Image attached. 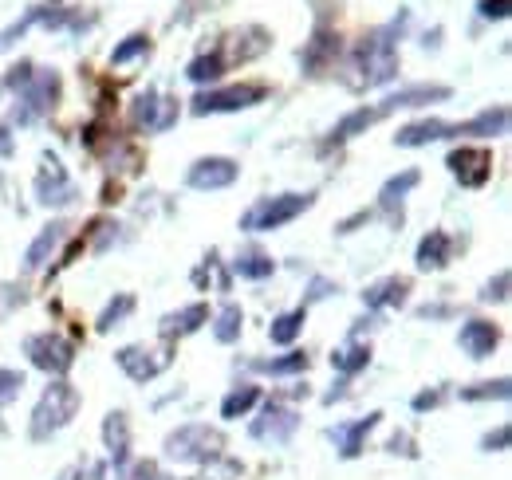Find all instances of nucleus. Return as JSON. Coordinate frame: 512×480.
<instances>
[{
    "mask_svg": "<svg viewBox=\"0 0 512 480\" xmlns=\"http://www.w3.org/2000/svg\"><path fill=\"white\" fill-rule=\"evenodd\" d=\"M127 480H170L158 465H150V461H142V465H134L127 473Z\"/></svg>",
    "mask_w": 512,
    "mask_h": 480,
    "instance_id": "58836bf2",
    "label": "nucleus"
},
{
    "mask_svg": "<svg viewBox=\"0 0 512 480\" xmlns=\"http://www.w3.org/2000/svg\"><path fill=\"white\" fill-rule=\"evenodd\" d=\"M130 307H134V296H119V300L111 303L107 311H103V319H99V331H111L123 315H130Z\"/></svg>",
    "mask_w": 512,
    "mask_h": 480,
    "instance_id": "f704fd0d",
    "label": "nucleus"
},
{
    "mask_svg": "<svg viewBox=\"0 0 512 480\" xmlns=\"http://www.w3.org/2000/svg\"><path fill=\"white\" fill-rule=\"evenodd\" d=\"M465 402H481V398H509V378H497V382H477L473 390H461Z\"/></svg>",
    "mask_w": 512,
    "mask_h": 480,
    "instance_id": "473e14b6",
    "label": "nucleus"
},
{
    "mask_svg": "<svg viewBox=\"0 0 512 480\" xmlns=\"http://www.w3.org/2000/svg\"><path fill=\"white\" fill-rule=\"evenodd\" d=\"M379 119H383V111H379V107H371V111H367V107H363V111H351L347 119H339V126L331 130V142H347V138H355L359 130L375 126Z\"/></svg>",
    "mask_w": 512,
    "mask_h": 480,
    "instance_id": "b1692460",
    "label": "nucleus"
},
{
    "mask_svg": "<svg viewBox=\"0 0 512 480\" xmlns=\"http://www.w3.org/2000/svg\"><path fill=\"white\" fill-rule=\"evenodd\" d=\"M237 473H241V465H237V461H225V465H221V469H213L209 477H213V480H229V477H237Z\"/></svg>",
    "mask_w": 512,
    "mask_h": 480,
    "instance_id": "79ce46f5",
    "label": "nucleus"
},
{
    "mask_svg": "<svg viewBox=\"0 0 512 480\" xmlns=\"http://www.w3.org/2000/svg\"><path fill=\"white\" fill-rule=\"evenodd\" d=\"M406 292H410V280L402 276H390V280H379L363 292V303L367 307H402L406 303Z\"/></svg>",
    "mask_w": 512,
    "mask_h": 480,
    "instance_id": "412c9836",
    "label": "nucleus"
},
{
    "mask_svg": "<svg viewBox=\"0 0 512 480\" xmlns=\"http://www.w3.org/2000/svg\"><path fill=\"white\" fill-rule=\"evenodd\" d=\"M36 201L40 205H67V201H75V185L67 181L60 158H44V170L36 178Z\"/></svg>",
    "mask_w": 512,
    "mask_h": 480,
    "instance_id": "9b49d317",
    "label": "nucleus"
},
{
    "mask_svg": "<svg viewBox=\"0 0 512 480\" xmlns=\"http://www.w3.org/2000/svg\"><path fill=\"white\" fill-rule=\"evenodd\" d=\"M327 292H331V284H327V280H316V284H312V300H323Z\"/></svg>",
    "mask_w": 512,
    "mask_h": 480,
    "instance_id": "c03bdc74",
    "label": "nucleus"
},
{
    "mask_svg": "<svg viewBox=\"0 0 512 480\" xmlns=\"http://www.w3.org/2000/svg\"><path fill=\"white\" fill-rule=\"evenodd\" d=\"M438 402H442L438 390H434V394H418V398H414V410H430V406H438Z\"/></svg>",
    "mask_w": 512,
    "mask_h": 480,
    "instance_id": "37998d69",
    "label": "nucleus"
},
{
    "mask_svg": "<svg viewBox=\"0 0 512 480\" xmlns=\"http://www.w3.org/2000/svg\"><path fill=\"white\" fill-rule=\"evenodd\" d=\"M304 319H308V311L304 307H296V311H288V315H280L272 327H268V335H272V343H280V347H288L300 331H304Z\"/></svg>",
    "mask_w": 512,
    "mask_h": 480,
    "instance_id": "bb28decb",
    "label": "nucleus"
},
{
    "mask_svg": "<svg viewBox=\"0 0 512 480\" xmlns=\"http://www.w3.org/2000/svg\"><path fill=\"white\" fill-rule=\"evenodd\" d=\"M103 441H107V453H111V461L123 469L130 457V421L123 410H115V414H107L103 421Z\"/></svg>",
    "mask_w": 512,
    "mask_h": 480,
    "instance_id": "a211bd4d",
    "label": "nucleus"
},
{
    "mask_svg": "<svg viewBox=\"0 0 512 480\" xmlns=\"http://www.w3.org/2000/svg\"><path fill=\"white\" fill-rule=\"evenodd\" d=\"M60 99V75L56 71H40L24 83V95H20V107H16V119L20 122H36L40 115H48Z\"/></svg>",
    "mask_w": 512,
    "mask_h": 480,
    "instance_id": "423d86ee",
    "label": "nucleus"
},
{
    "mask_svg": "<svg viewBox=\"0 0 512 480\" xmlns=\"http://www.w3.org/2000/svg\"><path fill=\"white\" fill-rule=\"evenodd\" d=\"M75 414H79V390L71 382H64V378L52 382L44 390V398L36 402V410H32V441L56 437L64 425H71Z\"/></svg>",
    "mask_w": 512,
    "mask_h": 480,
    "instance_id": "f03ea898",
    "label": "nucleus"
},
{
    "mask_svg": "<svg viewBox=\"0 0 512 480\" xmlns=\"http://www.w3.org/2000/svg\"><path fill=\"white\" fill-rule=\"evenodd\" d=\"M505 296H509V272H501L497 280H489V284H485V292H481V300L485 303H493V300L501 303Z\"/></svg>",
    "mask_w": 512,
    "mask_h": 480,
    "instance_id": "c9c22d12",
    "label": "nucleus"
},
{
    "mask_svg": "<svg viewBox=\"0 0 512 480\" xmlns=\"http://www.w3.org/2000/svg\"><path fill=\"white\" fill-rule=\"evenodd\" d=\"M119 366L127 370L134 382H150V378H158L166 370V355H154L146 347H123L119 351Z\"/></svg>",
    "mask_w": 512,
    "mask_h": 480,
    "instance_id": "dca6fc26",
    "label": "nucleus"
},
{
    "mask_svg": "<svg viewBox=\"0 0 512 480\" xmlns=\"http://www.w3.org/2000/svg\"><path fill=\"white\" fill-rule=\"evenodd\" d=\"M24 351H28V359L32 366H40V370H48V374H67L71 370V362H75V347L67 343L64 335H52V331H44V335H32L28 343H24Z\"/></svg>",
    "mask_w": 512,
    "mask_h": 480,
    "instance_id": "0eeeda50",
    "label": "nucleus"
},
{
    "mask_svg": "<svg viewBox=\"0 0 512 480\" xmlns=\"http://www.w3.org/2000/svg\"><path fill=\"white\" fill-rule=\"evenodd\" d=\"M268 91L260 83H241V87H217V91H201L193 95V115H225V111H245L256 107Z\"/></svg>",
    "mask_w": 512,
    "mask_h": 480,
    "instance_id": "39448f33",
    "label": "nucleus"
},
{
    "mask_svg": "<svg viewBox=\"0 0 512 480\" xmlns=\"http://www.w3.org/2000/svg\"><path fill=\"white\" fill-rule=\"evenodd\" d=\"M449 252H453L449 233L434 229L430 237H422V244H418V268H422V272H438V268H446Z\"/></svg>",
    "mask_w": 512,
    "mask_h": 480,
    "instance_id": "6ab92c4d",
    "label": "nucleus"
},
{
    "mask_svg": "<svg viewBox=\"0 0 512 480\" xmlns=\"http://www.w3.org/2000/svg\"><path fill=\"white\" fill-rule=\"evenodd\" d=\"M64 237H67V225L64 221H56V225H48L40 237L28 244V252H24V268L28 272H40L48 260H52V252L64 244Z\"/></svg>",
    "mask_w": 512,
    "mask_h": 480,
    "instance_id": "f3484780",
    "label": "nucleus"
},
{
    "mask_svg": "<svg viewBox=\"0 0 512 480\" xmlns=\"http://www.w3.org/2000/svg\"><path fill=\"white\" fill-rule=\"evenodd\" d=\"M130 119H134V126H146V134H162V130H170L178 122V103L162 99L158 91H146V95L134 99Z\"/></svg>",
    "mask_w": 512,
    "mask_h": 480,
    "instance_id": "6e6552de",
    "label": "nucleus"
},
{
    "mask_svg": "<svg viewBox=\"0 0 512 480\" xmlns=\"http://www.w3.org/2000/svg\"><path fill=\"white\" fill-rule=\"evenodd\" d=\"M221 71H225V56L221 52H213V56H197V60L190 63V75L193 83H217L221 79Z\"/></svg>",
    "mask_w": 512,
    "mask_h": 480,
    "instance_id": "c85d7f7f",
    "label": "nucleus"
},
{
    "mask_svg": "<svg viewBox=\"0 0 512 480\" xmlns=\"http://www.w3.org/2000/svg\"><path fill=\"white\" fill-rule=\"evenodd\" d=\"M418 185V170H406L402 178H390L383 185V209H394V205H402V197L410 193Z\"/></svg>",
    "mask_w": 512,
    "mask_h": 480,
    "instance_id": "c756f323",
    "label": "nucleus"
},
{
    "mask_svg": "<svg viewBox=\"0 0 512 480\" xmlns=\"http://www.w3.org/2000/svg\"><path fill=\"white\" fill-rule=\"evenodd\" d=\"M20 386H24V378H20L16 370H0V402H8Z\"/></svg>",
    "mask_w": 512,
    "mask_h": 480,
    "instance_id": "4c0bfd02",
    "label": "nucleus"
},
{
    "mask_svg": "<svg viewBox=\"0 0 512 480\" xmlns=\"http://www.w3.org/2000/svg\"><path fill=\"white\" fill-rule=\"evenodd\" d=\"M0 154H12V134L0 126Z\"/></svg>",
    "mask_w": 512,
    "mask_h": 480,
    "instance_id": "a18cd8bd",
    "label": "nucleus"
},
{
    "mask_svg": "<svg viewBox=\"0 0 512 480\" xmlns=\"http://www.w3.org/2000/svg\"><path fill=\"white\" fill-rule=\"evenodd\" d=\"M316 205V193H280V197H264L260 205H253L245 217H241V229L249 233H272V229H284L288 221H296L304 209Z\"/></svg>",
    "mask_w": 512,
    "mask_h": 480,
    "instance_id": "7ed1b4c3",
    "label": "nucleus"
},
{
    "mask_svg": "<svg viewBox=\"0 0 512 480\" xmlns=\"http://www.w3.org/2000/svg\"><path fill=\"white\" fill-rule=\"evenodd\" d=\"M225 449V437L209 425H182L166 437V457L170 461H182V465H201V461H213L217 453Z\"/></svg>",
    "mask_w": 512,
    "mask_h": 480,
    "instance_id": "20e7f679",
    "label": "nucleus"
},
{
    "mask_svg": "<svg viewBox=\"0 0 512 480\" xmlns=\"http://www.w3.org/2000/svg\"><path fill=\"white\" fill-rule=\"evenodd\" d=\"M477 12H481L485 20H505V16H509V0H481Z\"/></svg>",
    "mask_w": 512,
    "mask_h": 480,
    "instance_id": "e433bc0d",
    "label": "nucleus"
},
{
    "mask_svg": "<svg viewBox=\"0 0 512 480\" xmlns=\"http://www.w3.org/2000/svg\"><path fill=\"white\" fill-rule=\"evenodd\" d=\"M449 87H430V83H418V87H402V91H394V95H386L383 103H379V111L390 115V111H398V107H426V103H446Z\"/></svg>",
    "mask_w": 512,
    "mask_h": 480,
    "instance_id": "4468645a",
    "label": "nucleus"
},
{
    "mask_svg": "<svg viewBox=\"0 0 512 480\" xmlns=\"http://www.w3.org/2000/svg\"><path fill=\"white\" fill-rule=\"evenodd\" d=\"M233 268H237V276H245V280H268L276 264H272V256H264V252L253 248V252H241Z\"/></svg>",
    "mask_w": 512,
    "mask_h": 480,
    "instance_id": "cd10ccee",
    "label": "nucleus"
},
{
    "mask_svg": "<svg viewBox=\"0 0 512 480\" xmlns=\"http://www.w3.org/2000/svg\"><path fill=\"white\" fill-rule=\"evenodd\" d=\"M241 323H245L241 307H237V303H225L221 315H217V323H213L217 343H237V339H241Z\"/></svg>",
    "mask_w": 512,
    "mask_h": 480,
    "instance_id": "a878e982",
    "label": "nucleus"
},
{
    "mask_svg": "<svg viewBox=\"0 0 512 480\" xmlns=\"http://www.w3.org/2000/svg\"><path fill=\"white\" fill-rule=\"evenodd\" d=\"M505 130H509V107H497V111H481L473 122L453 126V138L457 134H481V138H489V134H505Z\"/></svg>",
    "mask_w": 512,
    "mask_h": 480,
    "instance_id": "5701e85b",
    "label": "nucleus"
},
{
    "mask_svg": "<svg viewBox=\"0 0 512 480\" xmlns=\"http://www.w3.org/2000/svg\"><path fill=\"white\" fill-rule=\"evenodd\" d=\"M142 52H150V40L134 32V36H127V40L111 52V63H127V60H134V56H142Z\"/></svg>",
    "mask_w": 512,
    "mask_h": 480,
    "instance_id": "72a5a7b5",
    "label": "nucleus"
},
{
    "mask_svg": "<svg viewBox=\"0 0 512 480\" xmlns=\"http://www.w3.org/2000/svg\"><path fill=\"white\" fill-rule=\"evenodd\" d=\"M371 362V351L367 347H347V351H335L331 355V366L339 370V374H355V370H363Z\"/></svg>",
    "mask_w": 512,
    "mask_h": 480,
    "instance_id": "7c9ffc66",
    "label": "nucleus"
},
{
    "mask_svg": "<svg viewBox=\"0 0 512 480\" xmlns=\"http://www.w3.org/2000/svg\"><path fill=\"white\" fill-rule=\"evenodd\" d=\"M383 414H367L363 421H355V425H339V429H331V437H335V445H339V453L343 457H359V449H363V437L379 425Z\"/></svg>",
    "mask_w": 512,
    "mask_h": 480,
    "instance_id": "aec40b11",
    "label": "nucleus"
},
{
    "mask_svg": "<svg viewBox=\"0 0 512 480\" xmlns=\"http://www.w3.org/2000/svg\"><path fill=\"white\" fill-rule=\"evenodd\" d=\"M256 402H260V390H256V386H237L233 394H225V402H221V418L225 421L245 418Z\"/></svg>",
    "mask_w": 512,
    "mask_h": 480,
    "instance_id": "393cba45",
    "label": "nucleus"
},
{
    "mask_svg": "<svg viewBox=\"0 0 512 480\" xmlns=\"http://www.w3.org/2000/svg\"><path fill=\"white\" fill-rule=\"evenodd\" d=\"M438 138H453V122H442V119L410 122V126H402V130L394 134V146L414 150V146H430V142H438Z\"/></svg>",
    "mask_w": 512,
    "mask_h": 480,
    "instance_id": "2eb2a0df",
    "label": "nucleus"
},
{
    "mask_svg": "<svg viewBox=\"0 0 512 480\" xmlns=\"http://www.w3.org/2000/svg\"><path fill=\"white\" fill-rule=\"evenodd\" d=\"M402 24H406V12L394 24L363 36V44L351 56V71H363V75H355L351 87H383L398 75V40L394 36H402Z\"/></svg>",
    "mask_w": 512,
    "mask_h": 480,
    "instance_id": "f257e3e1",
    "label": "nucleus"
},
{
    "mask_svg": "<svg viewBox=\"0 0 512 480\" xmlns=\"http://www.w3.org/2000/svg\"><path fill=\"white\" fill-rule=\"evenodd\" d=\"M481 445H485V449H489V453H501V449H505V445H509V425H501V429H497V433H489V437H485V441H481Z\"/></svg>",
    "mask_w": 512,
    "mask_h": 480,
    "instance_id": "a19ab883",
    "label": "nucleus"
},
{
    "mask_svg": "<svg viewBox=\"0 0 512 480\" xmlns=\"http://www.w3.org/2000/svg\"><path fill=\"white\" fill-rule=\"evenodd\" d=\"M75 477H83V469H79V465H75V469H64V473H60V480H75Z\"/></svg>",
    "mask_w": 512,
    "mask_h": 480,
    "instance_id": "49530a36",
    "label": "nucleus"
},
{
    "mask_svg": "<svg viewBox=\"0 0 512 480\" xmlns=\"http://www.w3.org/2000/svg\"><path fill=\"white\" fill-rule=\"evenodd\" d=\"M457 343H461V351L469 359H489L497 351V343H501V331L493 323H485V319H465Z\"/></svg>",
    "mask_w": 512,
    "mask_h": 480,
    "instance_id": "f8f14e48",
    "label": "nucleus"
},
{
    "mask_svg": "<svg viewBox=\"0 0 512 480\" xmlns=\"http://www.w3.org/2000/svg\"><path fill=\"white\" fill-rule=\"evenodd\" d=\"M256 370H264V374H300V370H308V355L296 351V355H288V359H264V362H256Z\"/></svg>",
    "mask_w": 512,
    "mask_h": 480,
    "instance_id": "2f4dec72",
    "label": "nucleus"
},
{
    "mask_svg": "<svg viewBox=\"0 0 512 480\" xmlns=\"http://www.w3.org/2000/svg\"><path fill=\"white\" fill-rule=\"evenodd\" d=\"M237 162L233 158H197L190 166V189H229L233 181H237Z\"/></svg>",
    "mask_w": 512,
    "mask_h": 480,
    "instance_id": "9d476101",
    "label": "nucleus"
},
{
    "mask_svg": "<svg viewBox=\"0 0 512 480\" xmlns=\"http://www.w3.org/2000/svg\"><path fill=\"white\" fill-rule=\"evenodd\" d=\"M28 79H32V63H16V67L4 75V83H8V87H24Z\"/></svg>",
    "mask_w": 512,
    "mask_h": 480,
    "instance_id": "ea45409f",
    "label": "nucleus"
},
{
    "mask_svg": "<svg viewBox=\"0 0 512 480\" xmlns=\"http://www.w3.org/2000/svg\"><path fill=\"white\" fill-rule=\"evenodd\" d=\"M296 425H300V418H296L292 410H284V406H268V410H264V418L253 421V437L256 441L284 445V441L296 433Z\"/></svg>",
    "mask_w": 512,
    "mask_h": 480,
    "instance_id": "ddd939ff",
    "label": "nucleus"
},
{
    "mask_svg": "<svg viewBox=\"0 0 512 480\" xmlns=\"http://www.w3.org/2000/svg\"><path fill=\"white\" fill-rule=\"evenodd\" d=\"M205 319H209V307H205V303H190V307H182V311L166 315L162 335H166V339H174V335H190V331H197Z\"/></svg>",
    "mask_w": 512,
    "mask_h": 480,
    "instance_id": "4be33fe9",
    "label": "nucleus"
},
{
    "mask_svg": "<svg viewBox=\"0 0 512 480\" xmlns=\"http://www.w3.org/2000/svg\"><path fill=\"white\" fill-rule=\"evenodd\" d=\"M449 170H453V178L461 181V185H469V189H481L489 174H493V154L489 150H473V146H461V150H453L446 162Z\"/></svg>",
    "mask_w": 512,
    "mask_h": 480,
    "instance_id": "1a4fd4ad",
    "label": "nucleus"
}]
</instances>
